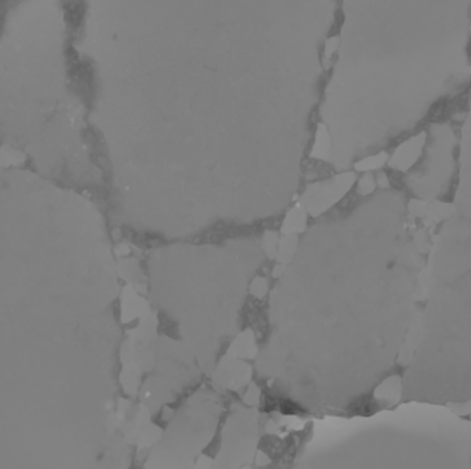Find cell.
<instances>
[{"instance_id": "cell-2", "label": "cell", "mask_w": 471, "mask_h": 469, "mask_svg": "<svg viewBox=\"0 0 471 469\" xmlns=\"http://www.w3.org/2000/svg\"><path fill=\"white\" fill-rule=\"evenodd\" d=\"M55 193L0 196V468H63L79 456L84 313L73 215Z\"/></svg>"}, {"instance_id": "cell-1", "label": "cell", "mask_w": 471, "mask_h": 469, "mask_svg": "<svg viewBox=\"0 0 471 469\" xmlns=\"http://www.w3.org/2000/svg\"><path fill=\"white\" fill-rule=\"evenodd\" d=\"M137 8L133 80L144 134L199 144L314 138L338 0H140Z\"/></svg>"}]
</instances>
